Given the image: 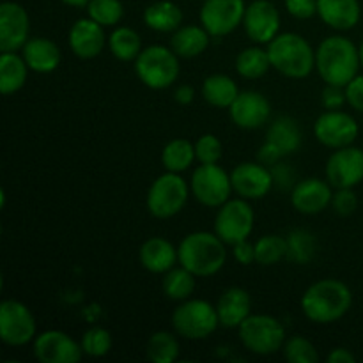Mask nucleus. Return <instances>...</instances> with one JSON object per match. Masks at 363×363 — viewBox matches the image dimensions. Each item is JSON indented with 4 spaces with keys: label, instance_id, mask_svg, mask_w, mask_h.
Listing matches in <instances>:
<instances>
[{
    "label": "nucleus",
    "instance_id": "nucleus-3",
    "mask_svg": "<svg viewBox=\"0 0 363 363\" xmlns=\"http://www.w3.org/2000/svg\"><path fill=\"white\" fill-rule=\"evenodd\" d=\"M227 247L229 245L215 230H195L186 234L177 245L179 264L197 279H208L222 272L227 264Z\"/></svg>",
    "mask_w": 363,
    "mask_h": 363
},
{
    "label": "nucleus",
    "instance_id": "nucleus-6",
    "mask_svg": "<svg viewBox=\"0 0 363 363\" xmlns=\"http://www.w3.org/2000/svg\"><path fill=\"white\" fill-rule=\"evenodd\" d=\"M220 326L216 305L201 298L179 301L172 312V330L184 340H206Z\"/></svg>",
    "mask_w": 363,
    "mask_h": 363
},
{
    "label": "nucleus",
    "instance_id": "nucleus-13",
    "mask_svg": "<svg viewBox=\"0 0 363 363\" xmlns=\"http://www.w3.org/2000/svg\"><path fill=\"white\" fill-rule=\"evenodd\" d=\"M245 11V0H204L199 18L211 38H225L243 25Z\"/></svg>",
    "mask_w": 363,
    "mask_h": 363
},
{
    "label": "nucleus",
    "instance_id": "nucleus-7",
    "mask_svg": "<svg viewBox=\"0 0 363 363\" xmlns=\"http://www.w3.org/2000/svg\"><path fill=\"white\" fill-rule=\"evenodd\" d=\"M190 195V183L181 174L165 170L149 186L145 204L151 216L158 220H169L183 211Z\"/></svg>",
    "mask_w": 363,
    "mask_h": 363
},
{
    "label": "nucleus",
    "instance_id": "nucleus-14",
    "mask_svg": "<svg viewBox=\"0 0 363 363\" xmlns=\"http://www.w3.org/2000/svg\"><path fill=\"white\" fill-rule=\"evenodd\" d=\"M32 353L41 363H78L84 358L82 344L62 330L38 333L32 342Z\"/></svg>",
    "mask_w": 363,
    "mask_h": 363
},
{
    "label": "nucleus",
    "instance_id": "nucleus-19",
    "mask_svg": "<svg viewBox=\"0 0 363 363\" xmlns=\"http://www.w3.org/2000/svg\"><path fill=\"white\" fill-rule=\"evenodd\" d=\"M229 116L234 126L241 130H259L272 117V103L259 91H241L229 106Z\"/></svg>",
    "mask_w": 363,
    "mask_h": 363
},
{
    "label": "nucleus",
    "instance_id": "nucleus-36",
    "mask_svg": "<svg viewBox=\"0 0 363 363\" xmlns=\"http://www.w3.org/2000/svg\"><path fill=\"white\" fill-rule=\"evenodd\" d=\"M287 261L305 266L318 254V238L307 229H293L287 234Z\"/></svg>",
    "mask_w": 363,
    "mask_h": 363
},
{
    "label": "nucleus",
    "instance_id": "nucleus-37",
    "mask_svg": "<svg viewBox=\"0 0 363 363\" xmlns=\"http://www.w3.org/2000/svg\"><path fill=\"white\" fill-rule=\"evenodd\" d=\"M287 259V238L280 234H264L255 241V262L275 266Z\"/></svg>",
    "mask_w": 363,
    "mask_h": 363
},
{
    "label": "nucleus",
    "instance_id": "nucleus-38",
    "mask_svg": "<svg viewBox=\"0 0 363 363\" xmlns=\"http://www.w3.org/2000/svg\"><path fill=\"white\" fill-rule=\"evenodd\" d=\"M87 16L103 27H117L124 18V4L121 0H91L87 4Z\"/></svg>",
    "mask_w": 363,
    "mask_h": 363
},
{
    "label": "nucleus",
    "instance_id": "nucleus-5",
    "mask_svg": "<svg viewBox=\"0 0 363 363\" xmlns=\"http://www.w3.org/2000/svg\"><path fill=\"white\" fill-rule=\"evenodd\" d=\"M133 67L138 80L152 91L172 87L181 73L179 55L165 45L145 46L133 62Z\"/></svg>",
    "mask_w": 363,
    "mask_h": 363
},
{
    "label": "nucleus",
    "instance_id": "nucleus-22",
    "mask_svg": "<svg viewBox=\"0 0 363 363\" xmlns=\"http://www.w3.org/2000/svg\"><path fill=\"white\" fill-rule=\"evenodd\" d=\"M138 261L149 273L165 275L174 266L179 264V252L176 245L167 238L152 236L142 243L138 250Z\"/></svg>",
    "mask_w": 363,
    "mask_h": 363
},
{
    "label": "nucleus",
    "instance_id": "nucleus-24",
    "mask_svg": "<svg viewBox=\"0 0 363 363\" xmlns=\"http://www.w3.org/2000/svg\"><path fill=\"white\" fill-rule=\"evenodd\" d=\"M216 314L220 326L223 328H240L241 323L252 314V296L243 287H229L216 301Z\"/></svg>",
    "mask_w": 363,
    "mask_h": 363
},
{
    "label": "nucleus",
    "instance_id": "nucleus-50",
    "mask_svg": "<svg viewBox=\"0 0 363 363\" xmlns=\"http://www.w3.org/2000/svg\"><path fill=\"white\" fill-rule=\"evenodd\" d=\"M326 360L330 363H354L357 362V357L347 347H335V350L330 351Z\"/></svg>",
    "mask_w": 363,
    "mask_h": 363
},
{
    "label": "nucleus",
    "instance_id": "nucleus-48",
    "mask_svg": "<svg viewBox=\"0 0 363 363\" xmlns=\"http://www.w3.org/2000/svg\"><path fill=\"white\" fill-rule=\"evenodd\" d=\"M284 158H286V156H284L282 152L275 147V145L269 144L268 140L261 145V149H259V152H257V162H261L262 165L269 167V169H272L273 165H277L279 162H282Z\"/></svg>",
    "mask_w": 363,
    "mask_h": 363
},
{
    "label": "nucleus",
    "instance_id": "nucleus-10",
    "mask_svg": "<svg viewBox=\"0 0 363 363\" xmlns=\"http://www.w3.org/2000/svg\"><path fill=\"white\" fill-rule=\"evenodd\" d=\"M255 211L247 199L230 197L225 204H222L215 216V230L229 247L248 240L254 233Z\"/></svg>",
    "mask_w": 363,
    "mask_h": 363
},
{
    "label": "nucleus",
    "instance_id": "nucleus-35",
    "mask_svg": "<svg viewBox=\"0 0 363 363\" xmlns=\"http://www.w3.org/2000/svg\"><path fill=\"white\" fill-rule=\"evenodd\" d=\"M176 335V332H169V330H160V332L152 333L145 346L147 360L152 363L177 362L181 354V346Z\"/></svg>",
    "mask_w": 363,
    "mask_h": 363
},
{
    "label": "nucleus",
    "instance_id": "nucleus-4",
    "mask_svg": "<svg viewBox=\"0 0 363 363\" xmlns=\"http://www.w3.org/2000/svg\"><path fill=\"white\" fill-rule=\"evenodd\" d=\"M268 46L272 69L293 80H303L315 69V48L296 32H280Z\"/></svg>",
    "mask_w": 363,
    "mask_h": 363
},
{
    "label": "nucleus",
    "instance_id": "nucleus-53",
    "mask_svg": "<svg viewBox=\"0 0 363 363\" xmlns=\"http://www.w3.org/2000/svg\"><path fill=\"white\" fill-rule=\"evenodd\" d=\"M201 2H204V0H201Z\"/></svg>",
    "mask_w": 363,
    "mask_h": 363
},
{
    "label": "nucleus",
    "instance_id": "nucleus-49",
    "mask_svg": "<svg viewBox=\"0 0 363 363\" xmlns=\"http://www.w3.org/2000/svg\"><path fill=\"white\" fill-rule=\"evenodd\" d=\"M195 94H197V92H195V89L191 87V85L181 84L179 87H176V91H174V99H176L179 105L188 106V105H191V103H194Z\"/></svg>",
    "mask_w": 363,
    "mask_h": 363
},
{
    "label": "nucleus",
    "instance_id": "nucleus-44",
    "mask_svg": "<svg viewBox=\"0 0 363 363\" xmlns=\"http://www.w3.org/2000/svg\"><path fill=\"white\" fill-rule=\"evenodd\" d=\"M321 105L325 110H340L344 105H347L346 89L340 85L325 84L321 92Z\"/></svg>",
    "mask_w": 363,
    "mask_h": 363
},
{
    "label": "nucleus",
    "instance_id": "nucleus-32",
    "mask_svg": "<svg viewBox=\"0 0 363 363\" xmlns=\"http://www.w3.org/2000/svg\"><path fill=\"white\" fill-rule=\"evenodd\" d=\"M234 67H236V73L247 80H259L266 77V73L272 69L268 50L262 48V45H252L241 50L236 57Z\"/></svg>",
    "mask_w": 363,
    "mask_h": 363
},
{
    "label": "nucleus",
    "instance_id": "nucleus-45",
    "mask_svg": "<svg viewBox=\"0 0 363 363\" xmlns=\"http://www.w3.org/2000/svg\"><path fill=\"white\" fill-rule=\"evenodd\" d=\"M344 89H346L347 105H350L354 112L363 113V74L358 73Z\"/></svg>",
    "mask_w": 363,
    "mask_h": 363
},
{
    "label": "nucleus",
    "instance_id": "nucleus-8",
    "mask_svg": "<svg viewBox=\"0 0 363 363\" xmlns=\"http://www.w3.org/2000/svg\"><path fill=\"white\" fill-rule=\"evenodd\" d=\"M238 337L245 350L259 357H268L282 351L287 340L286 326L269 314H250L238 328Z\"/></svg>",
    "mask_w": 363,
    "mask_h": 363
},
{
    "label": "nucleus",
    "instance_id": "nucleus-15",
    "mask_svg": "<svg viewBox=\"0 0 363 363\" xmlns=\"http://www.w3.org/2000/svg\"><path fill=\"white\" fill-rule=\"evenodd\" d=\"M243 28L254 45H269L280 34L279 7L269 0H254L247 4Z\"/></svg>",
    "mask_w": 363,
    "mask_h": 363
},
{
    "label": "nucleus",
    "instance_id": "nucleus-41",
    "mask_svg": "<svg viewBox=\"0 0 363 363\" xmlns=\"http://www.w3.org/2000/svg\"><path fill=\"white\" fill-rule=\"evenodd\" d=\"M195 144V156L199 163H220L223 156V145L220 138L213 133H204L194 142Z\"/></svg>",
    "mask_w": 363,
    "mask_h": 363
},
{
    "label": "nucleus",
    "instance_id": "nucleus-29",
    "mask_svg": "<svg viewBox=\"0 0 363 363\" xmlns=\"http://www.w3.org/2000/svg\"><path fill=\"white\" fill-rule=\"evenodd\" d=\"M30 67L18 52H2L0 55V92L13 96L25 87Z\"/></svg>",
    "mask_w": 363,
    "mask_h": 363
},
{
    "label": "nucleus",
    "instance_id": "nucleus-47",
    "mask_svg": "<svg viewBox=\"0 0 363 363\" xmlns=\"http://www.w3.org/2000/svg\"><path fill=\"white\" fill-rule=\"evenodd\" d=\"M233 257L238 264L250 266L255 262V243H250V240L240 241L233 245Z\"/></svg>",
    "mask_w": 363,
    "mask_h": 363
},
{
    "label": "nucleus",
    "instance_id": "nucleus-11",
    "mask_svg": "<svg viewBox=\"0 0 363 363\" xmlns=\"http://www.w3.org/2000/svg\"><path fill=\"white\" fill-rule=\"evenodd\" d=\"M38 337V323L30 308L20 300L0 303V340L9 347H23Z\"/></svg>",
    "mask_w": 363,
    "mask_h": 363
},
{
    "label": "nucleus",
    "instance_id": "nucleus-42",
    "mask_svg": "<svg viewBox=\"0 0 363 363\" xmlns=\"http://www.w3.org/2000/svg\"><path fill=\"white\" fill-rule=\"evenodd\" d=\"M330 208L339 216H351L358 209V197L354 188H335Z\"/></svg>",
    "mask_w": 363,
    "mask_h": 363
},
{
    "label": "nucleus",
    "instance_id": "nucleus-23",
    "mask_svg": "<svg viewBox=\"0 0 363 363\" xmlns=\"http://www.w3.org/2000/svg\"><path fill=\"white\" fill-rule=\"evenodd\" d=\"M318 16L333 30H353L362 20V4L360 0H318Z\"/></svg>",
    "mask_w": 363,
    "mask_h": 363
},
{
    "label": "nucleus",
    "instance_id": "nucleus-2",
    "mask_svg": "<svg viewBox=\"0 0 363 363\" xmlns=\"http://www.w3.org/2000/svg\"><path fill=\"white\" fill-rule=\"evenodd\" d=\"M360 69V50L346 35H328L315 48V71L325 84L346 87Z\"/></svg>",
    "mask_w": 363,
    "mask_h": 363
},
{
    "label": "nucleus",
    "instance_id": "nucleus-17",
    "mask_svg": "<svg viewBox=\"0 0 363 363\" xmlns=\"http://www.w3.org/2000/svg\"><path fill=\"white\" fill-rule=\"evenodd\" d=\"M30 39V16L21 4H0V52H21Z\"/></svg>",
    "mask_w": 363,
    "mask_h": 363
},
{
    "label": "nucleus",
    "instance_id": "nucleus-34",
    "mask_svg": "<svg viewBox=\"0 0 363 363\" xmlns=\"http://www.w3.org/2000/svg\"><path fill=\"white\" fill-rule=\"evenodd\" d=\"M195 287H197V277L191 272H188L184 266H174L170 272L163 275L162 289L169 300L172 301H184L194 296Z\"/></svg>",
    "mask_w": 363,
    "mask_h": 363
},
{
    "label": "nucleus",
    "instance_id": "nucleus-1",
    "mask_svg": "<svg viewBox=\"0 0 363 363\" xmlns=\"http://www.w3.org/2000/svg\"><path fill=\"white\" fill-rule=\"evenodd\" d=\"M301 312L314 325H333L353 307L350 286L339 279H321L311 284L301 296Z\"/></svg>",
    "mask_w": 363,
    "mask_h": 363
},
{
    "label": "nucleus",
    "instance_id": "nucleus-21",
    "mask_svg": "<svg viewBox=\"0 0 363 363\" xmlns=\"http://www.w3.org/2000/svg\"><path fill=\"white\" fill-rule=\"evenodd\" d=\"M335 188L319 177H305L291 190V204L301 215H319L332 206Z\"/></svg>",
    "mask_w": 363,
    "mask_h": 363
},
{
    "label": "nucleus",
    "instance_id": "nucleus-27",
    "mask_svg": "<svg viewBox=\"0 0 363 363\" xmlns=\"http://www.w3.org/2000/svg\"><path fill=\"white\" fill-rule=\"evenodd\" d=\"M183 9L172 0H156L144 11V23L160 34H172L183 25Z\"/></svg>",
    "mask_w": 363,
    "mask_h": 363
},
{
    "label": "nucleus",
    "instance_id": "nucleus-16",
    "mask_svg": "<svg viewBox=\"0 0 363 363\" xmlns=\"http://www.w3.org/2000/svg\"><path fill=\"white\" fill-rule=\"evenodd\" d=\"M325 172L333 188H357L363 183V149L354 144L335 149L326 162Z\"/></svg>",
    "mask_w": 363,
    "mask_h": 363
},
{
    "label": "nucleus",
    "instance_id": "nucleus-25",
    "mask_svg": "<svg viewBox=\"0 0 363 363\" xmlns=\"http://www.w3.org/2000/svg\"><path fill=\"white\" fill-rule=\"evenodd\" d=\"M20 53L30 71L39 74L53 73L62 60L59 45L48 38H30Z\"/></svg>",
    "mask_w": 363,
    "mask_h": 363
},
{
    "label": "nucleus",
    "instance_id": "nucleus-28",
    "mask_svg": "<svg viewBox=\"0 0 363 363\" xmlns=\"http://www.w3.org/2000/svg\"><path fill=\"white\" fill-rule=\"evenodd\" d=\"M266 140L275 145L284 156H289L300 151L303 144V131L296 119L291 116H280L269 124L266 131Z\"/></svg>",
    "mask_w": 363,
    "mask_h": 363
},
{
    "label": "nucleus",
    "instance_id": "nucleus-39",
    "mask_svg": "<svg viewBox=\"0 0 363 363\" xmlns=\"http://www.w3.org/2000/svg\"><path fill=\"white\" fill-rule=\"evenodd\" d=\"M82 350H84L85 357L91 358H103L112 351L113 347V337L103 326H92L87 332L82 335L80 339Z\"/></svg>",
    "mask_w": 363,
    "mask_h": 363
},
{
    "label": "nucleus",
    "instance_id": "nucleus-30",
    "mask_svg": "<svg viewBox=\"0 0 363 363\" xmlns=\"http://www.w3.org/2000/svg\"><path fill=\"white\" fill-rule=\"evenodd\" d=\"M240 87H238L236 80L229 77V74L223 73H215L209 74L204 78L201 87L202 98L206 99V103L215 108H227L233 105L234 99L240 94Z\"/></svg>",
    "mask_w": 363,
    "mask_h": 363
},
{
    "label": "nucleus",
    "instance_id": "nucleus-40",
    "mask_svg": "<svg viewBox=\"0 0 363 363\" xmlns=\"http://www.w3.org/2000/svg\"><path fill=\"white\" fill-rule=\"evenodd\" d=\"M284 358L289 363H318L319 353L318 347L303 335L287 337L282 347Z\"/></svg>",
    "mask_w": 363,
    "mask_h": 363
},
{
    "label": "nucleus",
    "instance_id": "nucleus-9",
    "mask_svg": "<svg viewBox=\"0 0 363 363\" xmlns=\"http://www.w3.org/2000/svg\"><path fill=\"white\" fill-rule=\"evenodd\" d=\"M190 190L195 201L204 208H216L225 204L233 197V181L230 172H227L218 163H199L197 169L191 172Z\"/></svg>",
    "mask_w": 363,
    "mask_h": 363
},
{
    "label": "nucleus",
    "instance_id": "nucleus-12",
    "mask_svg": "<svg viewBox=\"0 0 363 363\" xmlns=\"http://www.w3.org/2000/svg\"><path fill=\"white\" fill-rule=\"evenodd\" d=\"M360 135V124L350 112L325 110L314 123V137L328 149H340L353 145Z\"/></svg>",
    "mask_w": 363,
    "mask_h": 363
},
{
    "label": "nucleus",
    "instance_id": "nucleus-33",
    "mask_svg": "<svg viewBox=\"0 0 363 363\" xmlns=\"http://www.w3.org/2000/svg\"><path fill=\"white\" fill-rule=\"evenodd\" d=\"M197 162L195 156V144L186 138H172L167 142L162 151V165L169 172L183 174Z\"/></svg>",
    "mask_w": 363,
    "mask_h": 363
},
{
    "label": "nucleus",
    "instance_id": "nucleus-51",
    "mask_svg": "<svg viewBox=\"0 0 363 363\" xmlns=\"http://www.w3.org/2000/svg\"><path fill=\"white\" fill-rule=\"evenodd\" d=\"M64 6H69V7H87V4L91 0H60Z\"/></svg>",
    "mask_w": 363,
    "mask_h": 363
},
{
    "label": "nucleus",
    "instance_id": "nucleus-26",
    "mask_svg": "<svg viewBox=\"0 0 363 363\" xmlns=\"http://www.w3.org/2000/svg\"><path fill=\"white\" fill-rule=\"evenodd\" d=\"M211 45V34L202 25H181L170 35V48L179 59H195Z\"/></svg>",
    "mask_w": 363,
    "mask_h": 363
},
{
    "label": "nucleus",
    "instance_id": "nucleus-43",
    "mask_svg": "<svg viewBox=\"0 0 363 363\" xmlns=\"http://www.w3.org/2000/svg\"><path fill=\"white\" fill-rule=\"evenodd\" d=\"M284 7L296 20H311L318 16V0H284Z\"/></svg>",
    "mask_w": 363,
    "mask_h": 363
},
{
    "label": "nucleus",
    "instance_id": "nucleus-20",
    "mask_svg": "<svg viewBox=\"0 0 363 363\" xmlns=\"http://www.w3.org/2000/svg\"><path fill=\"white\" fill-rule=\"evenodd\" d=\"M67 45L71 52L82 60H91L101 55L105 46H108V35L105 34V27L85 16L74 21L67 34Z\"/></svg>",
    "mask_w": 363,
    "mask_h": 363
},
{
    "label": "nucleus",
    "instance_id": "nucleus-52",
    "mask_svg": "<svg viewBox=\"0 0 363 363\" xmlns=\"http://www.w3.org/2000/svg\"><path fill=\"white\" fill-rule=\"evenodd\" d=\"M358 50H360V60H362V67H363V39H362L360 45H358Z\"/></svg>",
    "mask_w": 363,
    "mask_h": 363
},
{
    "label": "nucleus",
    "instance_id": "nucleus-46",
    "mask_svg": "<svg viewBox=\"0 0 363 363\" xmlns=\"http://www.w3.org/2000/svg\"><path fill=\"white\" fill-rule=\"evenodd\" d=\"M272 174L275 188H280V190H293L294 184L298 183V181H294L293 169L282 162H279L277 165L272 167Z\"/></svg>",
    "mask_w": 363,
    "mask_h": 363
},
{
    "label": "nucleus",
    "instance_id": "nucleus-18",
    "mask_svg": "<svg viewBox=\"0 0 363 363\" xmlns=\"http://www.w3.org/2000/svg\"><path fill=\"white\" fill-rule=\"evenodd\" d=\"M233 190L238 197L247 201H259L269 195L275 188L272 169L261 162H243L230 170Z\"/></svg>",
    "mask_w": 363,
    "mask_h": 363
},
{
    "label": "nucleus",
    "instance_id": "nucleus-31",
    "mask_svg": "<svg viewBox=\"0 0 363 363\" xmlns=\"http://www.w3.org/2000/svg\"><path fill=\"white\" fill-rule=\"evenodd\" d=\"M108 50L121 62H135L144 50V45H142L140 34L135 28L117 25L108 35Z\"/></svg>",
    "mask_w": 363,
    "mask_h": 363
}]
</instances>
